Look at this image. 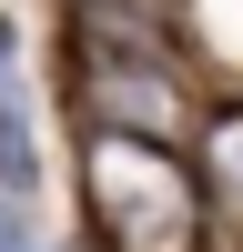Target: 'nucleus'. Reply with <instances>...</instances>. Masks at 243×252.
<instances>
[{
  "instance_id": "nucleus-1",
  "label": "nucleus",
  "mask_w": 243,
  "mask_h": 252,
  "mask_svg": "<svg viewBox=\"0 0 243 252\" xmlns=\"http://www.w3.org/2000/svg\"><path fill=\"white\" fill-rule=\"evenodd\" d=\"M91 202H101V222L122 232V252H182V242H193V182L162 161V141L101 131V152H91Z\"/></svg>"
},
{
  "instance_id": "nucleus-2",
  "label": "nucleus",
  "mask_w": 243,
  "mask_h": 252,
  "mask_svg": "<svg viewBox=\"0 0 243 252\" xmlns=\"http://www.w3.org/2000/svg\"><path fill=\"white\" fill-rule=\"evenodd\" d=\"M40 182V141H31V111L20 91H0V192H31Z\"/></svg>"
},
{
  "instance_id": "nucleus-3",
  "label": "nucleus",
  "mask_w": 243,
  "mask_h": 252,
  "mask_svg": "<svg viewBox=\"0 0 243 252\" xmlns=\"http://www.w3.org/2000/svg\"><path fill=\"white\" fill-rule=\"evenodd\" d=\"M0 252H31V232H20V222H10V212H0Z\"/></svg>"
}]
</instances>
